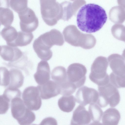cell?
<instances>
[{
  "label": "cell",
  "mask_w": 125,
  "mask_h": 125,
  "mask_svg": "<svg viewBox=\"0 0 125 125\" xmlns=\"http://www.w3.org/2000/svg\"><path fill=\"white\" fill-rule=\"evenodd\" d=\"M107 15L104 10L94 4H88L82 7L77 16V26L82 31L88 33L96 32L106 22Z\"/></svg>",
  "instance_id": "6da1fadb"
},
{
  "label": "cell",
  "mask_w": 125,
  "mask_h": 125,
  "mask_svg": "<svg viewBox=\"0 0 125 125\" xmlns=\"http://www.w3.org/2000/svg\"><path fill=\"white\" fill-rule=\"evenodd\" d=\"M41 13L43 20L48 25L56 24L62 18L60 4L56 0H40Z\"/></svg>",
  "instance_id": "7a4b0ae2"
},
{
  "label": "cell",
  "mask_w": 125,
  "mask_h": 125,
  "mask_svg": "<svg viewBox=\"0 0 125 125\" xmlns=\"http://www.w3.org/2000/svg\"><path fill=\"white\" fill-rule=\"evenodd\" d=\"M11 102L12 115L19 124L30 125L35 121V114L26 107L20 97L15 98Z\"/></svg>",
  "instance_id": "3957f363"
},
{
  "label": "cell",
  "mask_w": 125,
  "mask_h": 125,
  "mask_svg": "<svg viewBox=\"0 0 125 125\" xmlns=\"http://www.w3.org/2000/svg\"><path fill=\"white\" fill-rule=\"evenodd\" d=\"M108 63L106 57L100 56L95 60L92 65L89 78L98 86L104 85L109 82V76L106 72Z\"/></svg>",
  "instance_id": "277c9868"
},
{
  "label": "cell",
  "mask_w": 125,
  "mask_h": 125,
  "mask_svg": "<svg viewBox=\"0 0 125 125\" xmlns=\"http://www.w3.org/2000/svg\"><path fill=\"white\" fill-rule=\"evenodd\" d=\"M99 96L96 103L101 107H104L109 104L112 107L116 106L120 101V97L117 88L110 82L103 86H98Z\"/></svg>",
  "instance_id": "5b68a950"
},
{
  "label": "cell",
  "mask_w": 125,
  "mask_h": 125,
  "mask_svg": "<svg viewBox=\"0 0 125 125\" xmlns=\"http://www.w3.org/2000/svg\"><path fill=\"white\" fill-rule=\"evenodd\" d=\"M65 41L71 45L85 49L90 38L89 34L81 32L74 25L66 26L63 31Z\"/></svg>",
  "instance_id": "8992f818"
},
{
  "label": "cell",
  "mask_w": 125,
  "mask_h": 125,
  "mask_svg": "<svg viewBox=\"0 0 125 125\" xmlns=\"http://www.w3.org/2000/svg\"><path fill=\"white\" fill-rule=\"evenodd\" d=\"M87 70L83 65L78 63L72 64L67 68V75L69 81L76 88L83 86L86 79Z\"/></svg>",
  "instance_id": "52a82bcc"
},
{
  "label": "cell",
  "mask_w": 125,
  "mask_h": 125,
  "mask_svg": "<svg viewBox=\"0 0 125 125\" xmlns=\"http://www.w3.org/2000/svg\"><path fill=\"white\" fill-rule=\"evenodd\" d=\"M18 13L20 20V27L22 31L31 32L36 29L39 25V21L33 10L27 7Z\"/></svg>",
  "instance_id": "ba28073f"
},
{
  "label": "cell",
  "mask_w": 125,
  "mask_h": 125,
  "mask_svg": "<svg viewBox=\"0 0 125 125\" xmlns=\"http://www.w3.org/2000/svg\"><path fill=\"white\" fill-rule=\"evenodd\" d=\"M22 98L26 106L31 110H37L41 106L42 100L37 86L26 88L23 92Z\"/></svg>",
  "instance_id": "9c48e42d"
},
{
  "label": "cell",
  "mask_w": 125,
  "mask_h": 125,
  "mask_svg": "<svg viewBox=\"0 0 125 125\" xmlns=\"http://www.w3.org/2000/svg\"><path fill=\"white\" fill-rule=\"evenodd\" d=\"M98 96V92L96 90L85 86L78 89L75 98L77 103L85 106L89 104L96 103Z\"/></svg>",
  "instance_id": "30bf717a"
},
{
  "label": "cell",
  "mask_w": 125,
  "mask_h": 125,
  "mask_svg": "<svg viewBox=\"0 0 125 125\" xmlns=\"http://www.w3.org/2000/svg\"><path fill=\"white\" fill-rule=\"evenodd\" d=\"M38 38L44 46L49 49L54 45L62 46L64 43L62 34L59 31L55 29L42 34Z\"/></svg>",
  "instance_id": "8fae6325"
},
{
  "label": "cell",
  "mask_w": 125,
  "mask_h": 125,
  "mask_svg": "<svg viewBox=\"0 0 125 125\" xmlns=\"http://www.w3.org/2000/svg\"><path fill=\"white\" fill-rule=\"evenodd\" d=\"M108 61L114 74L125 77V59L123 56L118 54H113L108 57Z\"/></svg>",
  "instance_id": "7c38bea8"
},
{
  "label": "cell",
  "mask_w": 125,
  "mask_h": 125,
  "mask_svg": "<svg viewBox=\"0 0 125 125\" xmlns=\"http://www.w3.org/2000/svg\"><path fill=\"white\" fill-rule=\"evenodd\" d=\"M37 87L41 97L43 99H49L60 94L58 85L52 81L49 80L43 84L39 85Z\"/></svg>",
  "instance_id": "4fadbf2b"
},
{
  "label": "cell",
  "mask_w": 125,
  "mask_h": 125,
  "mask_svg": "<svg viewBox=\"0 0 125 125\" xmlns=\"http://www.w3.org/2000/svg\"><path fill=\"white\" fill-rule=\"evenodd\" d=\"M88 111L83 106L80 104L73 112L71 120V125H87L91 121Z\"/></svg>",
  "instance_id": "5bb4252c"
},
{
  "label": "cell",
  "mask_w": 125,
  "mask_h": 125,
  "mask_svg": "<svg viewBox=\"0 0 125 125\" xmlns=\"http://www.w3.org/2000/svg\"><path fill=\"white\" fill-rule=\"evenodd\" d=\"M50 69L48 62L42 61L38 63L37 71L34 75L36 83L39 85L43 84L50 79Z\"/></svg>",
  "instance_id": "9a60e30c"
},
{
  "label": "cell",
  "mask_w": 125,
  "mask_h": 125,
  "mask_svg": "<svg viewBox=\"0 0 125 125\" xmlns=\"http://www.w3.org/2000/svg\"><path fill=\"white\" fill-rule=\"evenodd\" d=\"M21 51L16 47L4 45L1 46L0 55L4 60L13 62L20 59L22 55Z\"/></svg>",
  "instance_id": "2e32d148"
},
{
  "label": "cell",
  "mask_w": 125,
  "mask_h": 125,
  "mask_svg": "<svg viewBox=\"0 0 125 125\" xmlns=\"http://www.w3.org/2000/svg\"><path fill=\"white\" fill-rule=\"evenodd\" d=\"M102 122L104 125H117L120 119V115L116 108H111L105 111L103 113Z\"/></svg>",
  "instance_id": "e0dca14e"
},
{
  "label": "cell",
  "mask_w": 125,
  "mask_h": 125,
  "mask_svg": "<svg viewBox=\"0 0 125 125\" xmlns=\"http://www.w3.org/2000/svg\"><path fill=\"white\" fill-rule=\"evenodd\" d=\"M33 46L38 57L41 60L47 61L52 57V52L51 49L45 47L38 38L34 41Z\"/></svg>",
  "instance_id": "ac0fdd59"
},
{
  "label": "cell",
  "mask_w": 125,
  "mask_h": 125,
  "mask_svg": "<svg viewBox=\"0 0 125 125\" xmlns=\"http://www.w3.org/2000/svg\"><path fill=\"white\" fill-rule=\"evenodd\" d=\"M52 80L59 86L66 83L68 81L66 69L62 66H59L54 68L51 74Z\"/></svg>",
  "instance_id": "d6986e66"
},
{
  "label": "cell",
  "mask_w": 125,
  "mask_h": 125,
  "mask_svg": "<svg viewBox=\"0 0 125 125\" xmlns=\"http://www.w3.org/2000/svg\"><path fill=\"white\" fill-rule=\"evenodd\" d=\"M75 97L72 95L63 96L58 101L60 109L63 112L69 113L71 112L75 105Z\"/></svg>",
  "instance_id": "ffe728a7"
},
{
  "label": "cell",
  "mask_w": 125,
  "mask_h": 125,
  "mask_svg": "<svg viewBox=\"0 0 125 125\" xmlns=\"http://www.w3.org/2000/svg\"><path fill=\"white\" fill-rule=\"evenodd\" d=\"M9 71L10 81L8 87L18 88L22 86L24 77L21 71L15 68L12 69Z\"/></svg>",
  "instance_id": "44dd1931"
},
{
  "label": "cell",
  "mask_w": 125,
  "mask_h": 125,
  "mask_svg": "<svg viewBox=\"0 0 125 125\" xmlns=\"http://www.w3.org/2000/svg\"><path fill=\"white\" fill-rule=\"evenodd\" d=\"M33 38V35L31 32L19 31L16 39L11 46L21 47L26 46L31 43Z\"/></svg>",
  "instance_id": "7402d4cb"
},
{
  "label": "cell",
  "mask_w": 125,
  "mask_h": 125,
  "mask_svg": "<svg viewBox=\"0 0 125 125\" xmlns=\"http://www.w3.org/2000/svg\"><path fill=\"white\" fill-rule=\"evenodd\" d=\"M1 34L7 44L11 46L17 37L18 32L14 27L10 26L4 27L2 30Z\"/></svg>",
  "instance_id": "603a6c76"
},
{
  "label": "cell",
  "mask_w": 125,
  "mask_h": 125,
  "mask_svg": "<svg viewBox=\"0 0 125 125\" xmlns=\"http://www.w3.org/2000/svg\"><path fill=\"white\" fill-rule=\"evenodd\" d=\"M88 112L93 122L90 124H100L103 112L99 106L96 103L90 104Z\"/></svg>",
  "instance_id": "cb8c5ba5"
},
{
  "label": "cell",
  "mask_w": 125,
  "mask_h": 125,
  "mask_svg": "<svg viewBox=\"0 0 125 125\" xmlns=\"http://www.w3.org/2000/svg\"><path fill=\"white\" fill-rule=\"evenodd\" d=\"M12 11L8 8H0V23L5 27L10 26L14 20Z\"/></svg>",
  "instance_id": "d4e9b609"
},
{
  "label": "cell",
  "mask_w": 125,
  "mask_h": 125,
  "mask_svg": "<svg viewBox=\"0 0 125 125\" xmlns=\"http://www.w3.org/2000/svg\"><path fill=\"white\" fill-rule=\"evenodd\" d=\"M121 7L113 8L109 13L110 18L113 22L115 23H122L125 20L124 10Z\"/></svg>",
  "instance_id": "484cf974"
},
{
  "label": "cell",
  "mask_w": 125,
  "mask_h": 125,
  "mask_svg": "<svg viewBox=\"0 0 125 125\" xmlns=\"http://www.w3.org/2000/svg\"><path fill=\"white\" fill-rule=\"evenodd\" d=\"M60 4L62 12L61 19L68 21L75 14L72 3L70 2L65 1Z\"/></svg>",
  "instance_id": "4316f807"
},
{
  "label": "cell",
  "mask_w": 125,
  "mask_h": 125,
  "mask_svg": "<svg viewBox=\"0 0 125 125\" xmlns=\"http://www.w3.org/2000/svg\"><path fill=\"white\" fill-rule=\"evenodd\" d=\"M111 31L115 38L118 40L125 42V26L123 25L115 24L112 27Z\"/></svg>",
  "instance_id": "83f0119b"
},
{
  "label": "cell",
  "mask_w": 125,
  "mask_h": 125,
  "mask_svg": "<svg viewBox=\"0 0 125 125\" xmlns=\"http://www.w3.org/2000/svg\"><path fill=\"white\" fill-rule=\"evenodd\" d=\"M28 0H10V7L12 10L18 13L28 7Z\"/></svg>",
  "instance_id": "f1b7e54d"
},
{
  "label": "cell",
  "mask_w": 125,
  "mask_h": 125,
  "mask_svg": "<svg viewBox=\"0 0 125 125\" xmlns=\"http://www.w3.org/2000/svg\"><path fill=\"white\" fill-rule=\"evenodd\" d=\"M109 82L117 88L125 87V77L115 75L112 72L109 76Z\"/></svg>",
  "instance_id": "f546056e"
},
{
  "label": "cell",
  "mask_w": 125,
  "mask_h": 125,
  "mask_svg": "<svg viewBox=\"0 0 125 125\" xmlns=\"http://www.w3.org/2000/svg\"><path fill=\"white\" fill-rule=\"evenodd\" d=\"M10 81L9 71L5 67H0V85L8 86L9 85Z\"/></svg>",
  "instance_id": "4dcf8cb0"
},
{
  "label": "cell",
  "mask_w": 125,
  "mask_h": 125,
  "mask_svg": "<svg viewBox=\"0 0 125 125\" xmlns=\"http://www.w3.org/2000/svg\"><path fill=\"white\" fill-rule=\"evenodd\" d=\"M3 95L10 101L15 98L21 97V92L17 88L8 87L4 91Z\"/></svg>",
  "instance_id": "1f68e13d"
},
{
  "label": "cell",
  "mask_w": 125,
  "mask_h": 125,
  "mask_svg": "<svg viewBox=\"0 0 125 125\" xmlns=\"http://www.w3.org/2000/svg\"><path fill=\"white\" fill-rule=\"evenodd\" d=\"M10 102L3 95H0V114L7 112L10 107Z\"/></svg>",
  "instance_id": "d6a6232c"
},
{
  "label": "cell",
  "mask_w": 125,
  "mask_h": 125,
  "mask_svg": "<svg viewBox=\"0 0 125 125\" xmlns=\"http://www.w3.org/2000/svg\"><path fill=\"white\" fill-rule=\"evenodd\" d=\"M57 125L56 120L54 118L51 117H48L44 119L41 123L40 125L48 124Z\"/></svg>",
  "instance_id": "836d02e7"
},
{
  "label": "cell",
  "mask_w": 125,
  "mask_h": 125,
  "mask_svg": "<svg viewBox=\"0 0 125 125\" xmlns=\"http://www.w3.org/2000/svg\"><path fill=\"white\" fill-rule=\"evenodd\" d=\"M9 2L10 0H0V8H9Z\"/></svg>",
  "instance_id": "e575fe53"
},
{
  "label": "cell",
  "mask_w": 125,
  "mask_h": 125,
  "mask_svg": "<svg viewBox=\"0 0 125 125\" xmlns=\"http://www.w3.org/2000/svg\"><path fill=\"white\" fill-rule=\"evenodd\" d=\"M1 46H0V52L1 51Z\"/></svg>",
  "instance_id": "d590c367"
},
{
  "label": "cell",
  "mask_w": 125,
  "mask_h": 125,
  "mask_svg": "<svg viewBox=\"0 0 125 125\" xmlns=\"http://www.w3.org/2000/svg\"><path fill=\"white\" fill-rule=\"evenodd\" d=\"M71 0V1H73L74 0Z\"/></svg>",
  "instance_id": "8d00e7d4"
},
{
  "label": "cell",
  "mask_w": 125,
  "mask_h": 125,
  "mask_svg": "<svg viewBox=\"0 0 125 125\" xmlns=\"http://www.w3.org/2000/svg\"><path fill=\"white\" fill-rule=\"evenodd\" d=\"M0 25H1V24H0Z\"/></svg>",
  "instance_id": "74e56055"
}]
</instances>
